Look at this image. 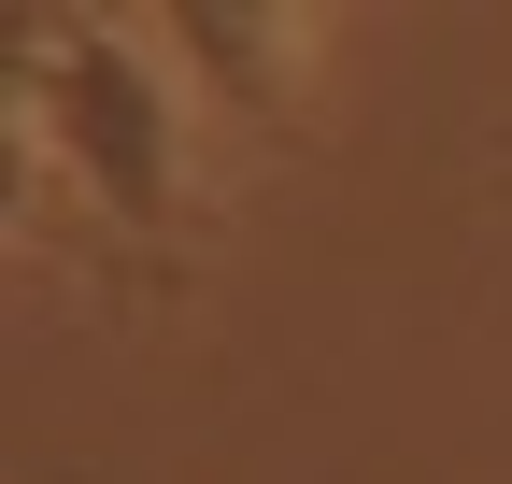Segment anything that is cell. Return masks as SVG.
<instances>
[{
  "label": "cell",
  "instance_id": "cell-1",
  "mask_svg": "<svg viewBox=\"0 0 512 484\" xmlns=\"http://www.w3.org/2000/svg\"><path fill=\"white\" fill-rule=\"evenodd\" d=\"M15 114L43 171H72V200L114 228H171L185 214V114L157 72V29H100V15H43L15 57Z\"/></svg>",
  "mask_w": 512,
  "mask_h": 484
},
{
  "label": "cell",
  "instance_id": "cell-2",
  "mask_svg": "<svg viewBox=\"0 0 512 484\" xmlns=\"http://www.w3.org/2000/svg\"><path fill=\"white\" fill-rule=\"evenodd\" d=\"M157 43H171L228 114H256V129H271V114L299 100V43H313V15H271V0H256V15H242V0H171Z\"/></svg>",
  "mask_w": 512,
  "mask_h": 484
}]
</instances>
